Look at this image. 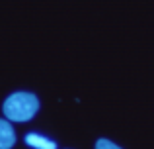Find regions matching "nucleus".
<instances>
[{"label": "nucleus", "instance_id": "3", "mask_svg": "<svg viewBox=\"0 0 154 149\" xmlns=\"http://www.w3.org/2000/svg\"><path fill=\"white\" fill-rule=\"evenodd\" d=\"M26 143L35 149H57V143L51 141V139L41 138L39 134H27L26 135Z\"/></svg>", "mask_w": 154, "mask_h": 149}, {"label": "nucleus", "instance_id": "2", "mask_svg": "<svg viewBox=\"0 0 154 149\" xmlns=\"http://www.w3.org/2000/svg\"><path fill=\"white\" fill-rule=\"evenodd\" d=\"M16 143L14 128L8 120H0V149H12Z\"/></svg>", "mask_w": 154, "mask_h": 149}, {"label": "nucleus", "instance_id": "4", "mask_svg": "<svg viewBox=\"0 0 154 149\" xmlns=\"http://www.w3.org/2000/svg\"><path fill=\"white\" fill-rule=\"evenodd\" d=\"M96 149H121L119 145H115L113 141H109V139H98L96 141Z\"/></svg>", "mask_w": 154, "mask_h": 149}, {"label": "nucleus", "instance_id": "1", "mask_svg": "<svg viewBox=\"0 0 154 149\" xmlns=\"http://www.w3.org/2000/svg\"><path fill=\"white\" fill-rule=\"evenodd\" d=\"M39 110V100L31 92H14L2 104V112L12 122H27Z\"/></svg>", "mask_w": 154, "mask_h": 149}]
</instances>
